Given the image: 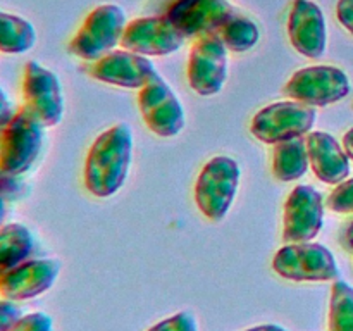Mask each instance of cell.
Wrapping results in <instances>:
<instances>
[{
    "label": "cell",
    "mask_w": 353,
    "mask_h": 331,
    "mask_svg": "<svg viewBox=\"0 0 353 331\" xmlns=\"http://www.w3.org/2000/svg\"><path fill=\"white\" fill-rule=\"evenodd\" d=\"M14 114H16V110L12 109V103H10L9 97L0 88V130L12 119Z\"/></svg>",
    "instance_id": "obj_29"
},
{
    "label": "cell",
    "mask_w": 353,
    "mask_h": 331,
    "mask_svg": "<svg viewBox=\"0 0 353 331\" xmlns=\"http://www.w3.org/2000/svg\"><path fill=\"white\" fill-rule=\"evenodd\" d=\"M23 193L24 185L19 179V176H12L0 171V195L6 197L7 200H16L19 199Z\"/></svg>",
    "instance_id": "obj_27"
},
{
    "label": "cell",
    "mask_w": 353,
    "mask_h": 331,
    "mask_svg": "<svg viewBox=\"0 0 353 331\" xmlns=\"http://www.w3.org/2000/svg\"><path fill=\"white\" fill-rule=\"evenodd\" d=\"M336 17L341 26L353 34V0H338Z\"/></svg>",
    "instance_id": "obj_28"
},
{
    "label": "cell",
    "mask_w": 353,
    "mask_h": 331,
    "mask_svg": "<svg viewBox=\"0 0 353 331\" xmlns=\"http://www.w3.org/2000/svg\"><path fill=\"white\" fill-rule=\"evenodd\" d=\"M340 241L347 250H353V219L347 224V226H345Z\"/></svg>",
    "instance_id": "obj_30"
},
{
    "label": "cell",
    "mask_w": 353,
    "mask_h": 331,
    "mask_svg": "<svg viewBox=\"0 0 353 331\" xmlns=\"http://www.w3.org/2000/svg\"><path fill=\"white\" fill-rule=\"evenodd\" d=\"M45 126L26 109L16 110L0 130V171L21 176L31 169L43 147Z\"/></svg>",
    "instance_id": "obj_2"
},
{
    "label": "cell",
    "mask_w": 353,
    "mask_h": 331,
    "mask_svg": "<svg viewBox=\"0 0 353 331\" xmlns=\"http://www.w3.org/2000/svg\"><path fill=\"white\" fill-rule=\"evenodd\" d=\"M37 43V30L24 17L0 10V52L24 54Z\"/></svg>",
    "instance_id": "obj_20"
},
{
    "label": "cell",
    "mask_w": 353,
    "mask_h": 331,
    "mask_svg": "<svg viewBox=\"0 0 353 331\" xmlns=\"http://www.w3.org/2000/svg\"><path fill=\"white\" fill-rule=\"evenodd\" d=\"M138 109L148 130L161 138L176 137L186 124L181 102L161 74L138 90Z\"/></svg>",
    "instance_id": "obj_8"
},
{
    "label": "cell",
    "mask_w": 353,
    "mask_h": 331,
    "mask_svg": "<svg viewBox=\"0 0 353 331\" xmlns=\"http://www.w3.org/2000/svg\"><path fill=\"white\" fill-rule=\"evenodd\" d=\"M316 109L296 100H283L264 107L254 116L250 133L265 145H278L307 137L316 124Z\"/></svg>",
    "instance_id": "obj_6"
},
{
    "label": "cell",
    "mask_w": 353,
    "mask_h": 331,
    "mask_svg": "<svg viewBox=\"0 0 353 331\" xmlns=\"http://www.w3.org/2000/svg\"><path fill=\"white\" fill-rule=\"evenodd\" d=\"M7 202H9V200H7L6 197L0 195V230L7 224L6 219H7V212H9V209H7Z\"/></svg>",
    "instance_id": "obj_32"
},
{
    "label": "cell",
    "mask_w": 353,
    "mask_h": 331,
    "mask_svg": "<svg viewBox=\"0 0 353 331\" xmlns=\"http://www.w3.org/2000/svg\"><path fill=\"white\" fill-rule=\"evenodd\" d=\"M324 224L323 195L310 185H299L292 190L283 212V240L285 243L312 241Z\"/></svg>",
    "instance_id": "obj_12"
},
{
    "label": "cell",
    "mask_w": 353,
    "mask_h": 331,
    "mask_svg": "<svg viewBox=\"0 0 353 331\" xmlns=\"http://www.w3.org/2000/svg\"><path fill=\"white\" fill-rule=\"evenodd\" d=\"M24 107L43 124L45 128L57 126L64 116V95L57 74L30 61L24 66L23 74Z\"/></svg>",
    "instance_id": "obj_9"
},
{
    "label": "cell",
    "mask_w": 353,
    "mask_h": 331,
    "mask_svg": "<svg viewBox=\"0 0 353 331\" xmlns=\"http://www.w3.org/2000/svg\"><path fill=\"white\" fill-rule=\"evenodd\" d=\"M10 331H54V321L45 312L24 314Z\"/></svg>",
    "instance_id": "obj_25"
},
{
    "label": "cell",
    "mask_w": 353,
    "mask_h": 331,
    "mask_svg": "<svg viewBox=\"0 0 353 331\" xmlns=\"http://www.w3.org/2000/svg\"><path fill=\"white\" fill-rule=\"evenodd\" d=\"M327 207L336 214H353V178L334 186L327 197Z\"/></svg>",
    "instance_id": "obj_23"
},
{
    "label": "cell",
    "mask_w": 353,
    "mask_h": 331,
    "mask_svg": "<svg viewBox=\"0 0 353 331\" xmlns=\"http://www.w3.org/2000/svg\"><path fill=\"white\" fill-rule=\"evenodd\" d=\"M228 48L217 34L199 38L190 50L186 76L193 92L212 97L224 88L228 79Z\"/></svg>",
    "instance_id": "obj_10"
},
{
    "label": "cell",
    "mask_w": 353,
    "mask_h": 331,
    "mask_svg": "<svg viewBox=\"0 0 353 331\" xmlns=\"http://www.w3.org/2000/svg\"><path fill=\"white\" fill-rule=\"evenodd\" d=\"M217 37L221 38V41L226 45L230 52L243 54V52L252 50L257 45L259 38H261V31H259L257 24L250 17L234 12L221 26V30L217 31Z\"/></svg>",
    "instance_id": "obj_21"
},
{
    "label": "cell",
    "mask_w": 353,
    "mask_h": 331,
    "mask_svg": "<svg viewBox=\"0 0 353 331\" xmlns=\"http://www.w3.org/2000/svg\"><path fill=\"white\" fill-rule=\"evenodd\" d=\"M126 24V12L117 3L95 7L69 41V52L86 62L97 61L121 45Z\"/></svg>",
    "instance_id": "obj_3"
},
{
    "label": "cell",
    "mask_w": 353,
    "mask_h": 331,
    "mask_svg": "<svg viewBox=\"0 0 353 331\" xmlns=\"http://www.w3.org/2000/svg\"><path fill=\"white\" fill-rule=\"evenodd\" d=\"M59 274L57 259H30L0 276V297L14 302L37 299L55 285Z\"/></svg>",
    "instance_id": "obj_15"
},
{
    "label": "cell",
    "mask_w": 353,
    "mask_h": 331,
    "mask_svg": "<svg viewBox=\"0 0 353 331\" xmlns=\"http://www.w3.org/2000/svg\"><path fill=\"white\" fill-rule=\"evenodd\" d=\"M272 269L281 278L296 283L336 281V259L330 248L316 241L285 243L272 259Z\"/></svg>",
    "instance_id": "obj_5"
},
{
    "label": "cell",
    "mask_w": 353,
    "mask_h": 331,
    "mask_svg": "<svg viewBox=\"0 0 353 331\" xmlns=\"http://www.w3.org/2000/svg\"><path fill=\"white\" fill-rule=\"evenodd\" d=\"M240 166L234 159L217 155L200 171L195 183V202L210 221H221L233 205L240 186Z\"/></svg>",
    "instance_id": "obj_4"
},
{
    "label": "cell",
    "mask_w": 353,
    "mask_h": 331,
    "mask_svg": "<svg viewBox=\"0 0 353 331\" xmlns=\"http://www.w3.org/2000/svg\"><path fill=\"white\" fill-rule=\"evenodd\" d=\"M309 148L305 137L293 138L274 145L272 154V174L279 181H296L309 171Z\"/></svg>",
    "instance_id": "obj_19"
},
{
    "label": "cell",
    "mask_w": 353,
    "mask_h": 331,
    "mask_svg": "<svg viewBox=\"0 0 353 331\" xmlns=\"http://www.w3.org/2000/svg\"><path fill=\"white\" fill-rule=\"evenodd\" d=\"M314 174L326 185H340L350 174V157L333 134L310 131L305 137Z\"/></svg>",
    "instance_id": "obj_17"
},
{
    "label": "cell",
    "mask_w": 353,
    "mask_h": 331,
    "mask_svg": "<svg viewBox=\"0 0 353 331\" xmlns=\"http://www.w3.org/2000/svg\"><path fill=\"white\" fill-rule=\"evenodd\" d=\"M343 148H345V152H347L348 157H350L352 161H353V128H350V130H348L347 133H345V137H343Z\"/></svg>",
    "instance_id": "obj_31"
},
{
    "label": "cell",
    "mask_w": 353,
    "mask_h": 331,
    "mask_svg": "<svg viewBox=\"0 0 353 331\" xmlns=\"http://www.w3.org/2000/svg\"><path fill=\"white\" fill-rule=\"evenodd\" d=\"M133 159V131L119 123L95 138L85 161V186L92 195L109 199L123 188Z\"/></svg>",
    "instance_id": "obj_1"
},
{
    "label": "cell",
    "mask_w": 353,
    "mask_h": 331,
    "mask_svg": "<svg viewBox=\"0 0 353 331\" xmlns=\"http://www.w3.org/2000/svg\"><path fill=\"white\" fill-rule=\"evenodd\" d=\"M37 252L33 233L21 223H9L0 230V276L33 259Z\"/></svg>",
    "instance_id": "obj_18"
},
{
    "label": "cell",
    "mask_w": 353,
    "mask_h": 331,
    "mask_svg": "<svg viewBox=\"0 0 353 331\" xmlns=\"http://www.w3.org/2000/svg\"><path fill=\"white\" fill-rule=\"evenodd\" d=\"M148 331H199V323L190 310H181V312L157 323Z\"/></svg>",
    "instance_id": "obj_24"
},
{
    "label": "cell",
    "mask_w": 353,
    "mask_h": 331,
    "mask_svg": "<svg viewBox=\"0 0 353 331\" xmlns=\"http://www.w3.org/2000/svg\"><path fill=\"white\" fill-rule=\"evenodd\" d=\"M288 37L299 54L309 59L323 57L327 43L323 9L312 0H295L288 16Z\"/></svg>",
    "instance_id": "obj_16"
},
{
    "label": "cell",
    "mask_w": 353,
    "mask_h": 331,
    "mask_svg": "<svg viewBox=\"0 0 353 331\" xmlns=\"http://www.w3.org/2000/svg\"><path fill=\"white\" fill-rule=\"evenodd\" d=\"M92 78L107 85L128 90H140L157 76L154 62L148 57L130 50H112L85 68Z\"/></svg>",
    "instance_id": "obj_13"
},
{
    "label": "cell",
    "mask_w": 353,
    "mask_h": 331,
    "mask_svg": "<svg viewBox=\"0 0 353 331\" xmlns=\"http://www.w3.org/2000/svg\"><path fill=\"white\" fill-rule=\"evenodd\" d=\"M186 37L174 26L165 14L162 16L137 17L126 24L121 47L140 55H169L179 50Z\"/></svg>",
    "instance_id": "obj_11"
},
{
    "label": "cell",
    "mask_w": 353,
    "mask_h": 331,
    "mask_svg": "<svg viewBox=\"0 0 353 331\" xmlns=\"http://www.w3.org/2000/svg\"><path fill=\"white\" fill-rule=\"evenodd\" d=\"M234 14L228 0H174L165 16L186 38H203L217 34L224 23Z\"/></svg>",
    "instance_id": "obj_14"
},
{
    "label": "cell",
    "mask_w": 353,
    "mask_h": 331,
    "mask_svg": "<svg viewBox=\"0 0 353 331\" xmlns=\"http://www.w3.org/2000/svg\"><path fill=\"white\" fill-rule=\"evenodd\" d=\"M330 331H353V286L334 281L330 302Z\"/></svg>",
    "instance_id": "obj_22"
},
{
    "label": "cell",
    "mask_w": 353,
    "mask_h": 331,
    "mask_svg": "<svg viewBox=\"0 0 353 331\" xmlns=\"http://www.w3.org/2000/svg\"><path fill=\"white\" fill-rule=\"evenodd\" d=\"M286 97L310 107H326L350 93V79L336 66H309L293 72L283 88Z\"/></svg>",
    "instance_id": "obj_7"
},
{
    "label": "cell",
    "mask_w": 353,
    "mask_h": 331,
    "mask_svg": "<svg viewBox=\"0 0 353 331\" xmlns=\"http://www.w3.org/2000/svg\"><path fill=\"white\" fill-rule=\"evenodd\" d=\"M245 331H286V330L283 326H278V324H262V326H255Z\"/></svg>",
    "instance_id": "obj_33"
},
{
    "label": "cell",
    "mask_w": 353,
    "mask_h": 331,
    "mask_svg": "<svg viewBox=\"0 0 353 331\" xmlns=\"http://www.w3.org/2000/svg\"><path fill=\"white\" fill-rule=\"evenodd\" d=\"M23 316V309L14 300L0 299V331L12 330Z\"/></svg>",
    "instance_id": "obj_26"
}]
</instances>
